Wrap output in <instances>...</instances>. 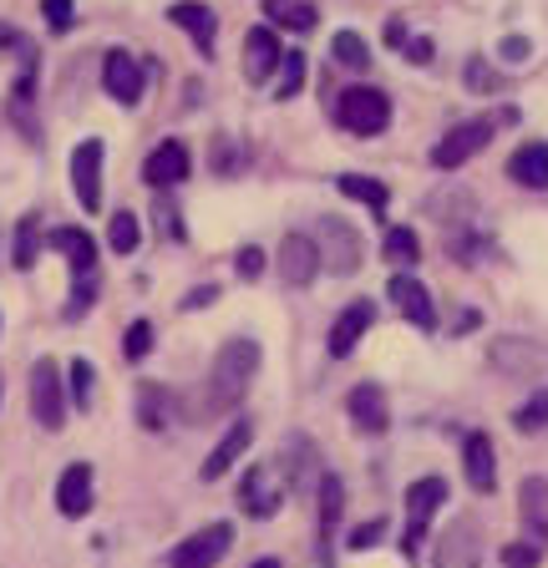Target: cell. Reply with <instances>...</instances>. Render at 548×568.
Returning <instances> with one entry per match:
<instances>
[{"mask_svg":"<svg viewBox=\"0 0 548 568\" xmlns=\"http://www.w3.org/2000/svg\"><path fill=\"white\" fill-rule=\"evenodd\" d=\"M254 376H259V346H254L249 336L229 340V346L219 350V361H214V371H208V386L198 391V401H193V422H204V416H219V411H234L244 396H249Z\"/></svg>","mask_w":548,"mask_h":568,"instance_id":"cell-1","label":"cell"},{"mask_svg":"<svg viewBox=\"0 0 548 568\" xmlns=\"http://www.w3.org/2000/svg\"><path fill=\"white\" fill-rule=\"evenodd\" d=\"M519 112H488V117H473V122H462V128H452L442 137V143L431 147V168H442V173H452V168H462L467 158H477L483 147L492 143V132L503 128V122H513Z\"/></svg>","mask_w":548,"mask_h":568,"instance_id":"cell-2","label":"cell"},{"mask_svg":"<svg viewBox=\"0 0 548 568\" xmlns=\"http://www.w3.org/2000/svg\"><path fill=\"white\" fill-rule=\"evenodd\" d=\"M336 122H341L345 132H356V137H376V132H386V122H391V102H386V92H376V87H345L341 102H336Z\"/></svg>","mask_w":548,"mask_h":568,"instance_id":"cell-3","label":"cell"},{"mask_svg":"<svg viewBox=\"0 0 548 568\" xmlns=\"http://www.w3.org/2000/svg\"><path fill=\"white\" fill-rule=\"evenodd\" d=\"M315 249H320V264H326L330 275H356L361 269V233L351 229L345 219H336V214L320 219V239H315Z\"/></svg>","mask_w":548,"mask_h":568,"instance_id":"cell-4","label":"cell"},{"mask_svg":"<svg viewBox=\"0 0 548 568\" xmlns=\"http://www.w3.org/2000/svg\"><path fill=\"white\" fill-rule=\"evenodd\" d=\"M31 416L46 432H61L66 426V391H61V371L57 361H41L31 371Z\"/></svg>","mask_w":548,"mask_h":568,"instance_id":"cell-5","label":"cell"},{"mask_svg":"<svg viewBox=\"0 0 548 568\" xmlns=\"http://www.w3.org/2000/svg\"><path fill=\"white\" fill-rule=\"evenodd\" d=\"M234 548V528L229 523H208L204 533H193V539H183L179 548H173V558H168V568H219V558Z\"/></svg>","mask_w":548,"mask_h":568,"instance_id":"cell-6","label":"cell"},{"mask_svg":"<svg viewBox=\"0 0 548 568\" xmlns=\"http://www.w3.org/2000/svg\"><path fill=\"white\" fill-rule=\"evenodd\" d=\"M447 503V482L442 478H422L406 487V539H401V548L406 554H416V543H422V533H427V518Z\"/></svg>","mask_w":548,"mask_h":568,"instance_id":"cell-7","label":"cell"},{"mask_svg":"<svg viewBox=\"0 0 548 568\" xmlns=\"http://www.w3.org/2000/svg\"><path fill=\"white\" fill-rule=\"evenodd\" d=\"M284 503V482H275V467H249L244 482H239V508L249 512V518H275Z\"/></svg>","mask_w":548,"mask_h":568,"instance_id":"cell-8","label":"cell"},{"mask_svg":"<svg viewBox=\"0 0 548 568\" xmlns=\"http://www.w3.org/2000/svg\"><path fill=\"white\" fill-rule=\"evenodd\" d=\"M72 189L87 214L102 208V143H97V137H87V143L72 153Z\"/></svg>","mask_w":548,"mask_h":568,"instance_id":"cell-9","label":"cell"},{"mask_svg":"<svg viewBox=\"0 0 548 568\" xmlns=\"http://www.w3.org/2000/svg\"><path fill=\"white\" fill-rule=\"evenodd\" d=\"M477 558H483V533L473 518H458L437 539V568H477Z\"/></svg>","mask_w":548,"mask_h":568,"instance_id":"cell-10","label":"cell"},{"mask_svg":"<svg viewBox=\"0 0 548 568\" xmlns=\"http://www.w3.org/2000/svg\"><path fill=\"white\" fill-rule=\"evenodd\" d=\"M102 87H107V97L112 102H122V107H137L143 102V67H137L127 51H107V61H102Z\"/></svg>","mask_w":548,"mask_h":568,"instance_id":"cell-11","label":"cell"},{"mask_svg":"<svg viewBox=\"0 0 548 568\" xmlns=\"http://www.w3.org/2000/svg\"><path fill=\"white\" fill-rule=\"evenodd\" d=\"M386 294H391V305H397L401 315L416 325V330H437V305H431V294H427L422 279L397 275L391 285H386Z\"/></svg>","mask_w":548,"mask_h":568,"instance_id":"cell-12","label":"cell"},{"mask_svg":"<svg viewBox=\"0 0 548 568\" xmlns=\"http://www.w3.org/2000/svg\"><path fill=\"white\" fill-rule=\"evenodd\" d=\"M315 275H320V249H315V239L290 233V239L280 244V279L290 285V290H305Z\"/></svg>","mask_w":548,"mask_h":568,"instance_id":"cell-13","label":"cell"},{"mask_svg":"<svg viewBox=\"0 0 548 568\" xmlns=\"http://www.w3.org/2000/svg\"><path fill=\"white\" fill-rule=\"evenodd\" d=\"M280 61H284V46H280V36H275L269 26H254L249 36H244V76H249L254 87L269 82Z\"/></svg>","mask_w":548,"mask_h":568,"instance_id":"cell-14","label":"cell"},{"mask_svg":"<svg viewBox=\"0 0 548 568\" xmlns=\"http://www.w3.org/2000/svg\"><path fill=\"white\" fill-rule=\"evenodd\" d=\"M143 178H148L153 189H173V183H183V178H188V147H183L179 137L158 143L148 153V162H143Z\"/></svg>","mask_w":548,"mask_h":568,"instance_id":"cell-15","label":"cell"},{"mask_svg":"<svg viewBox=\"0 0 548 568\" xmlns=\"http://www.w3.org/2000/svg\"><path fill=\"white\" fill-rule=\"evenodd\" d=\"M168 21L188 31V36H193V46H198L204 57H214V36H219V15L208 11L204 0H179V5H168Z\"/></svg>","mask_w":548,"mask_h":568,"instance_id":"cell-16","label":"cell"},{"mask_svg":"<svg viewBox=\"0 0 548 568\" xmlns=\"http://www.w3.org/2000/svg\"><path fill=\"white\" fill-rule=\"evenodd\" d=\"M370 321H376V305H370V300L345 305L341 315H336V325H330V355H351V350L361 346V336L370 330Z\"/></svg>","mask_w":548,"mask_h":568,"instance_id":"cell-17","label":"cell"},{"mask_svg":"<svg viewBox=\"0 0 548 568\" xmlns=\"http://www.w3.org/2000/svg\"><path fill=\"white\" fill-rule=\"evenodd\" d=\"M345 411H351V426L356 432H366V437H376V432H386V396H381V386H370V380H361L356 391L345 396Z\"/></svg>","mask_w":548,"mask_h":568,"instance_id":"cell-18","label":"cell"},{"mask_svg":"<svg viewBox=\"0 0 548 568\" xmlns=\"http://www.w3.org/2000/svg\"><path fill=\"white\" fill-rule=\"evenodd\" d=\"M57 508L61 518H87L92 512V467L87 462H72L57 482Z\"/></svg>","mask_w":548,"mask_h":568,"instance_id":"cell-19","label":"cell"},{"mask_svg":"<svg viewBox=\"0 0 548 568\" xmlns=\"http://www.w3.org/2000/svg\"><path fill=\"white\" fill-rule=\"evenodd\" d=\"M249 442H254V422H249V416H239V422L229 426V437H223L219 447L208 452V462H204V482H219L223 472H229V467L239 462V457L249 452Z\"/></svg>","mask_w":548,"mask_h":568,"instance_id":"cell-20","label":"cell"},{"mask_svg":"<svg viewBox=\"0 0 548 568\" xmlns=\"http://www.w3.org/2000/svg\"><path fill=\"white\" fill-rule=\"evenodd\" d=\"M462 472L473 493H492V442L488 432H467L462 437Z\"/></svg>","mask_w":548,"mask_h":568,"instance_id":"cell-21","label":"cell"},{"mask_svg":"<svg viewBox=\"0 0 548 568\" xmlns=\"http://www.w3.org/2000/svg\"><path fill=\"white\" fill-rule=\"evenodd\" d=\"M508 173H513V183H523V189H548V143H523L513 158H508Z\"/></svg>","mask_w":548,"mask_h":568,"instance_id":"cell-22","label":"cell"},{"mask_svg":"<svg viewBox=\"0 0 548 568\" xmlns=\"http://www.w3.org/2000/svg\"><path fill=\"white\" fill-rule=\"evenodd\" d=\"M51 249H61L66 254V264L76 269V279L82 275H97V239L82 229H57L51 233Z\"/></svg>","mask_w":548,"mask_h":568,"instance_id":"cell-23","label":"cell"},{"mask_svg":"<svg viewBox=\"0 0 548 568\" xmlns=\"http://www.w3.org/2000/svg\"><path fill=\"white\" fill-rule=\"evenodd\" d=\"M519 503H523V528L544 543L548 539V482L528 478V482H523V493H519Z\"/></svg>","mask_w":548,"mask_h":568,"instance_id":"cell-24","label":"cell"},{"mask_svg":"<svg viewBox=\"0 0 548 568\" xmlns=\"http://www.w3.org/2000/svg\"><path fill=\"white\" fill-rule=\"evenodd\" d=\"M265 15L284 31H310L315 26V5L310 0H265Z\"/></svg>","mask_w":548,"mask_h":568,"instance_id":"cell-25","label":"cell"},{"mask_svg":"<svg viewBox=\"0 0 548 568\" xmlns=\"http://www.w3.org/2000/svg\"><path fill=\"white\" fill-rule=\"evenodd\" d=\"M36 254H41V219H36V214H26V219L15 223L11 264H15V269H31V264H36Z\"/></svg>","mask_w":548,"mask_h":568,"instance_id":"cell-26","label":"cell"},{"mask_svg":"<svg viewBox=\"0 0 548 568\" xmlns=\"http://www.w3.org/2000/svg\"><path fill=\"white\" fill-rule=\"evenodd\" d=\"M341 193H345V198H356V204H370L376 214H386V204H391V189H386V183H376V178H361V173H345L341 178Z\"/></svg>","mask_w":548,"mask_h":568,"instance_id":"cell-27","label":"cell"},{"mask_svg":"<svg viewBox=\"0 0 548 568\" xmlns=\"http://www.w3.org/2000/svg\"><path fill=\"white\" fill-rule=\"evenodd\" d=\"M381 254H386L391 264H401V269H412V264L422 259V244H416V233H412V229H386Z\"/></svg>","mask_w":548,"mask_h":568,"instance_id":"cell-28","label":"cell"},{"mask_svg":"<svg viewBox=\"0 0 548 568\" xmlns=\"http://www.w3.org/2000/svg\"><path fill=\"white\" fill-rule=\"evenodd\" d=\"M341 512H345V487H341V478H320V528H326V533H336Z\"/></svg>","mask_w":548,"mask_h":568,"instance_id":"cell-29","label":"cell"},{"mask_svg":"<svg viewBox=\"0 0 548 568\" xmlns=\"http://www.w3.org/2000/svg\"><path fill=\"white\" fill-rule=\"evenodd\" d=\"M137 422L148 426V432H163V422H168V396L158 391V386H143V391H137Z\"/></svg>","mask_w":548,"mask_h":568,"instance_id":"cell-30","label":"cell"},{"mask_svg":"<svg viewBox=\"0 0 548 568\" xmlns=\"http://www.w3.org/2000/svg\"><path fill=\"white\" fill-rule=\"evenodd\" d=\"M330 51H336V61H341V67H356V72H366V67H370V46L361 41L356 31H341V36L330 41Z\"/></svg>","mask_w":548,"mask_h":568,"instance_id":"cell-31","label":"cell"},{"mask_svg":"<svg viewBox=\"0 0 548 568\" xmlns=\"http://www.w3.org/2000/svg\"><path fill=\"white\" fill-rule=\"evenodd\" d=\"M137 239H143V229H137V219L122 208V214H112V223H107V244L118 249V254H133Z\"/></svg>","mask_w":548,"mask_h":568,"instance_id":"cell-32","label":"cell"},{"mask_svg":"<svg viewBox=\"0 0 548 568\" xmlns=\"http://www.w3.org/2000/svg\"><path fill=\"white\" fill-rule=\"evenodd\" d=\"M513 426H519L523 437H534V432H548V391L528 396V407L513 416Z\"/></svg>","mask_w":548,"mask_h":568,"instance_id":"cell-33","label":"cell"},{"mask_svg":"<svg viewBox=\"0 0 548 568\" xmlns=\"http://www.w3.org/2000/svg\"><path fill=\"white\" fill-rule=\"evenodd\" d=\"M300 82H305V57L300 51H284V61H280V87H275V97L280 102H290L300 92Z\"/></svg>","mask_w":548,"mask_h":568,"instance_id":"cell-34","label":"cell"},{"mask_svg":"<svg viewBox=\"0 0 548 568\" xmlns=\"http://www.w3.org/2000/svg\"><path fill=\"white\" fill-rule=\"evenodd\" d=\"M66 371H72V401H76L82 411H87V407H92V386H97V365L76 355V361L66 365Z\"/></svg>","mask_w":548,"mask_h":568,"instance_id":"cell-35","label":"cell"},{"mask_svg":"<svg viewBox=\"0 0 548 568\" xmlns=\"http://www.w3.org/2000/svg\"><path fill=\"white\" fill-rule=\"evenodd\" d=\"M72 300H66V310H61V315H66V321H82V315H87L92 305H97V275H82L72 285Z\"/></svg>","mask_w":548,"mask_h":568,"instance_id":"cell-36","label":"cell"},{"mask_svg":"<svg viewBox=\"0 0 548 568\" xmlns=\"http://www.w3.org/2000/svg\"><path fill=\"white\" fill-rule=\"evenodd\" d=\"M148 350H153V325L133 321V325H127V340H122V355H127V361H143Z\"/></svg>","mask_w":548,"mask_h":568,"instance_id":"cell-37","label":"cell"},{"mask_svg":"<svg viewBox=\"0 0 548 568\" xmlns=\"http://www.w3.org/2000/svg\"><path fill=\"white\" fill-rule=\"evenodd\" d=\"M381 539H386V518H370V523H361V528H356V533H351V539H345V543H351L356 554H366V548H376V543H381Z\"/></svg>","mask_w":548,"mask_h":568,"instance_id":"cell-38","label":"cell"},{"mask_svg":"<svg viewBox=\"0 0 548 568\" xmlns=\"http://www.w3.org/2000/svg\"><path fill=\"white\" fill-rule=\"evenodd\" d=\"M234 269H239V279H259V275H265V249L244 244V249L234 254Z\"/></svg>","mask_w":548,"mask_h":568,"instance_id":"cell-39","label":"cell"},{"mask_svg":"<svg viewBox=\"0 0 548 568\" xmlns=\"http://www.w3.org/2000/svg\"><path fill=\"white\" fill-rule=\"evenodd\" d=\"M153 219H158V233H163V239H183V219H179V208L168 204V198L153 208Z\"/></svg>","mask_w":548,"mask_h":568,"instance_id":"cell-40","label":"cell"},{"mask_svg":"<svg viewBox=\"0 0 548 568\" xmlns=\"http://www.w3.org/2000/svg\"><path fill=\"white\" fill-rule=\"evenodd\" d=\"M538 558H544V554H538L534 543H508V548H503L508 568H538Z\"/></svg>","mask_w":548,"mask_h":568,"instance_id":"cell-41","label":"cell"},{"mask_svg":"<svg viewBox=\"0 0 548 568\" xmlns=\"http://www.w3.org/2000/svg\"><path fill=\"white\" fill-rule=\"evenodd\" d=\"M467 87H473V92H492V87H503V82L488 72V61L473 57V61H467Z\"/></svg>","mask_w":548,"mask_h":568,"instance_id":"cell-42","label":"cell"},{"mask_svg":"<svg viewBox=\"0 0 548 568\" xmlns=\"http://www.w3.org/2000/svg\"><path fill=\"white\" fill-rule=\"evenodd\" d=\"M41 5H46V21H51V31L72 26V0H41Z\"/></svg>","mask_w":548,"mask_h":568,"instance_id":"cell-43","label":"cell"},{"mask_svg":"<svg viewBox=\"0 0 548 568\" xmlns=\"http://www.w3.org/2000/svg\"><path fill=\"white\" fill-rule=\"evenodd\" d=\"M214 300H219V285H198V290L188 294V300H183V310H198V305H214Z\"/></svg>","mask_w":548,"mask_h":568,"instance_id":"cell-44","label":"cell"},{"mask_svg":"<svg viewBox=\"0 0 548 568\" xmlns=\"http://www.w3.org/2000/svg\"><path fill=\"white\" fill-rule=\"evenodd\" d=\"M406 57H412L416 67H427V61H431V41H427V36H416V41H406Z\"/></svg>","mask_w":548,"mask_h":568,"instance_id":"cell-45","label":"cell"},{"mask_svg":"<svg viewBox=\"0 0 548 568\" xmlns=\"http://www.w3.org/2000/svg\"><path fill=\"white\" fill-rule=\"evenodd\" d=\"M503 57H508V61H528V41H523V36H508V41H503Z\"/></svg>","mask_w":548,"mask_h":568,"instance_id":"cell-46","label":"cell"},{"mask_svg":"<svg viewBox=\"0 0 548 568\" xmlns=\"http://www.w3.org/2000/svg\"><path fill=\"white\" fill-rule=\"evenodd\" d=\"M477 321H483V315H477V310H467V315H458V336H467V330H473Z\"/></svg>","mask_w":548,"mask_h":568,"instance_id":"cell-47","label":"cell"},{"mask_svg":"<svg viewBox=\"0 0 548 568\" xmlns=\"http://www.w3.org/2000/svg\"><path fill=\"white\" fill-rule=\"evenodd\" d=\"M249 568H280V558H259V564H249Z\"/></svg>","mask_w":548,"mask_h":568,"instance_id":"cell-48","label":"cell"}]
</instances>
